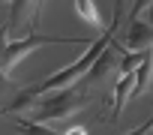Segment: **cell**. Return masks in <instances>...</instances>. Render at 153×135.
Here are the masks:
<instances>
[{
	"label": "cell",
	"instance_id": "6da1fadb",
	"mask_svg": "<svg viewBox=\"0 0 153 135\" xmlns=\"http://www.w3.org/2000/svg\"><path fill=\"white\" fill-rule=\"evenodd\" d=\"M120 18H123V12H114V21H111V27L105 30V33H99L96 36V42H90V48L78 57V60H72L69 66H63L60 72H54V75H48L45 81H39V84H33V87H24L15 99H12V105H9V111L6 114H15V111H21V108H27V105H33L39 96H45V93H54V90H63V87H75L84 75H87V69L93 66V60L108 48V42L114 39V33H117V24H120Z\"/></svg>",
	"mask_w": 153,
	"mask_h": 135
},
{
	"label": "cell",
	"instance_id": "7a4b0ae2",
	"mask_svg": "<svg viewBox=\"0 0 153 135\" xmlns=\"http://www.w3.org/2000/svg\"><path fill=\"white\" fill-rule=\"evenodd\" d=\"M90 96L84 93L81 84H75V87H63V90H54V93H45L33 102V123H57V120H66L72 117L75 111H78L81 105H87Z\"/></svg>",
	"mask_w": 153,
	"mask_h": 135
},
{
	"label": "cell",
	"instance_id": "3957f363",
	"mask_svg": "<svg viewBox=\"0 0 153 135\" xmlns=\"http://www.w3.org/2000/svg\"><path fill=\"white\" fill-rule=\"evenodd\" d=\"M81 45V48H90V39L87 36H24V39H15V42H9L6 45V51L0 54V72H9L12 66L18 63V60H24L33 48H39V45Z\"/></svg>",
	"mask_w": 153,
	"mask_h": 135
},
{
	"label": "cell",
	"instance_id": "277c9868",
	"mask_svg": "<svg viewBox=\"0 0 153 135\" xmlns=\"http://www.w3.org/2000/svg\"><path fill=\"white\" fill-rule=\"evenodd\" d=\"M120 51H123V48H120V45L111 39V42H108V48H105V51H102V54L93 60V66L87 69V75H84L78 84H81V87H93V84H102V81H105V78L114 72V69H120Z\"/></svg>",
	"mask_w": 153,
	"mask_h": 135
},
{
	"label": "cell",
	"instance_id": "5b68a950",
	"mask_svg": "<svg viewBox=\"0 0 153 135\" xmlns=\"http://www.w3.org/2000/svg\"><path fill=\"white\" fill-rule=\"evenodd\" d=\"M123 45H126V51H153V24L132 18L123 33Z\"/></svg>",
	"mask_w": 153,
	"mask_h": 135
},
{
	"label": "cell",
	"instance_id": "8992f818",
	"mask_svg": "<svg viewBox=\"0 0 153 135\" xmlns=\"http://www.w3.org/2000/svg\"><path fill=\"white\" fill-rule=\"evenodd\" d=\"M132 90H135V72H129V75H120L117 78V84H114V111H111V123H117L120 120V114H123V108H126V99L132 96Z\"/></svg>",
	"mask_w": 153,
	"mask_h": 135
},
{
	"label": "cell",
	"instance_id": "52a82bcc",
	"mask_svg": "<svg viewBox=\"0 0 153 135\" xmlns=\"http://www.w3.org/2000/svg\"><path fill=\"white\" fill-rule=\"evenodd\" d=\"M153 87V51H147V57L141 60V66L135 69V90L132 96H141Z\"/></svg>",
	"mask_w": 153,
	"mask_h": 135
},
{
	"label": "cell",
	"instance_id": "ba28073f",
	"mask_svg": "<svg viewBox=\"0 0 153 135\" xmlns=\"http://www.w3.org/2000/svg\"><path fill=\"white\" fill-rule=\"evenodd\" d=\"M75 12H78L81 15V21H87L96 33H105L102 27V15H99V9H96V3H93V0H75Z\"/></svg>",
	"mask_w": 153,
	"mask_h": 135
},
{
	"label": "cell",
	"instance_id": "9c48e42d",
	"mask_svg": "<svg viewBox=\"0 0 153 135\" xmlns=\"http://www.w3.org/2000/svg\"><path fill=\"white\" fill-rule=\"evenodd\" d=\"M144 57H147V51H123V54H120V75L135 72Z\"/></svg>",
	"mask_w": 153,
	"mask_h": 135
},
{
	"label": "cell",
	"instance_id": "30bf717a",
	"mask_svg": "<svg viewBox=\"0 0 153 135\" xmlns=\"http://www.w3.org/2000/svg\"><path fill=\"white\" fill-rule=\"evenodd\" d=\"M147 129H150V120H147V123H141V126H135L132 132H123V135H147Z\"/></svg>",
	"mask_w": 153,
	"mask_h": 135
},
{
	"label": "cell",
	"instance_id": "8fae6325",
	"mask_svg": "<svg viewBox=\"0 0 153 135\" xmlns=\"http://www.w3.org/2000/svg\"><path fill=\"white\" fill-rule=\"evenodd\" d=\"M6 33H9V27L3 24V27H0V54H3V51H6V45H9V42H6Z\"/></svg>",
	"mask_w": 153,
	"mask_h": 135
},
{
	"label": "cell",
	"instance_id": "7c38bea8",
	"mask_svg": "<svg viewBox=\"0 0 153 135\" xmlns=\"http://www.w3.org/2000/svg\"><path fill=\"white\" fill-rule=\"evenodd\" d=\"M9 84H12V78H9V75H6V72H0V90H6V87H9Z\"/></svg>",
	"mask_w": 153,
	"mask_h": 135
},
{
	"label": "cell",
	"instance_id": "4fadbf2b",
	"mask_svg": "<svg viewBox=\"0 0 153 135\" xmlns=\"http://www.w3.org/2000/svg\"><path fill=\"white\" fill-rule=\"evenodd\" d=\"M63 135H87V129L84 126H75V129H66Z\"/></svg>",
	"mask_w": 153,
	"mask_h": 135
},
{
	"label": "cell",
	"instance_id": "5bb4252c",
	"mask_svg": "<svg viewBox=\"0 0 153 135\" xmlns=\"http://www.w3.org/2000/svg\"><path fill=\"white\" fill-rule=\"evenodd\" d=\"M42 9H45V0H39V9H36V18H33V27L39 24V12H42Z\"/></svg>",
	"mask_w": 153,
	"mask_h": 135
},
{
	"label": "cell",
	"instance_id": "9a60e30c",
	"mask_svg": "<svg viewBox=\"0 0 153 135\" xmlns=\"http://www.w3.org/2000/svg\"><path fill=\"white\" fill-rule=\"evenodd\" d=\"M114 12H123V0H117V6H114Z\"/></svg>",
	"mask_w": 153,
	"mask_h": 135
},
{
	"label": "cell",
	"instance_id": "2e32d148",
	"mask_svg": "<svg viewBox=\"0 0 153 135\" xmlns=\"http://www.w3.org/2000/svg\"><path fill=\"white\" fill-rule=\"evenodd\" d=\"M150 129H153V117H150Z\"/></svg>",
	"mask_w": 153,
	"mask_h": 135
},
{
	"label": "cell",
	"instance_id": "e0dca14e",
	"mask_svg": "<svg viewBox=\"0 0 153 135\" xmlns=\"http://www.w3.org/2000/svg\"><path fill=\"white\" fill-rule=\"evenodd\" d=\"M0 114H6V111H3V108H0Z\"/></svg>",
	"mask_w": 153,
	"mask_h": 135
}]
</instances>
